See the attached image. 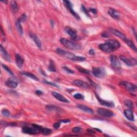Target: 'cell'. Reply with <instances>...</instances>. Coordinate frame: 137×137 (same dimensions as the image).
Wrapping results in <instances>:
<instances>
[{
    "label": "cell",
    "mask_w": 137,
    "mask_h": 137,
    "mask_svg": "<svg viewBox=\"0 0 137 137\" xmlns=\"http://www.w3.org/2000/svg\"><path fill=\"white\" fill-rule=\"evenodd\" d=\"M110 61L112 67L116 70H120L121 69V64L117 57L115 55H112L110 56Z\"/></svg>",
    "instance_id": "obj_6"
},
{
    "label": "cell",
    "mask_w": 137,
    "mask_h": 137,
    "mask_svg": "<svg viewBox=\"0 0 137 137\" xmlns=\"http://www.w3.org/2000/svg\"><path fill=\"white\" fill-rule=\"evenodd\" d=\"M87 132H90V133H95V132L94 131H93L92 130L90 129H88L87 130Z\"/></svg>",
    "instance_id": "obj_46"
},
{
    "label": "cell",
    "mask_w": 137,
    "mask_h": 137,
    "mask_svg": "<svg viewBox=\"0 0 137 137\" xmlns=\"http://www.w3.org/2000/svg\"><path fill=\"white\" fill-rule=\"evenodd\" d=\"M81 10H82V11H83L85 13V15H86L88 17H90L89 13H88V10L86 8V7L84 6V5H81Z\"/></svg>",
    "instance_id": "obj_34"
},
{
    "label": "cell",
    "mask_w": 137,
    "mask_h": 137,
    "mask_svg": "<svg viewBox=\"0 0 137 137\" xmlns=\"http://www.w3.org/2000/svg\"><path fill=\"white\" fill-rule=\"evenodd\" d=\"M6 85L7 86L10 87L11 88H16L18 86V83L14 80H12L11 79H9L6 82Z\"/></svg>",
    "instance_id": "obj_23"
},
{
    "label": "cell",
    "mask_w": 137,
    "mask_h": 137,
    "mask_svg": "<svg viewBox=\"0 0 137 137\" xmlns=\"http://www.w3.org/2000/svg\"><path fill=\"white\" fill-rule=\"evenodd\" d=\"M76 68L78 70V71L79 72H80L83 73H85V74H90V72L89 71L83 68L82 67H79V66H77V67H76Z\"/></svg>",
    "instance_id": "obj_30"
},
{
    "label": "cell",
    "mask_w": 137,
    "mask_h": 137,
    "mask_svg": "<svg viewBox=\"0 0 137 137\" xmlns=\"http://www.w3.org/2000/svg\"><path fill=\"white\" fill-rule=\"evenodd\" d=\"M24 62V59L22 58L21 56L19 54L16 55V63L18 67L21 69L23 67V65Z\"/></svg>",
    "instance_id": "obj_19"
},
{
    "label": "cell",
    "mask_w": 137,
    "mask_h": 137,
    "mask_svg": "<svg viewBox=\"0 0 137 137\" xmlns=\"http://www.w3.org/2000/svg\"><path fill=\"white\" fill-rule=\"evenodd\" d=\"M109 15L115 19H119L121 18V14L117 10L113 8H110L108 11Z\"/></svg>",
    "instance_id": "obj_14"
},
{
    "label": "cell",
    "mask_w": 137,
    "mask_h": 137,
    "mask_svg": "<svg viewBox=\"0 0 137 137\" xmlns=\"http://www.w3.org/2000/svg\"><path fill=\"white\" fill-rule=\"evenodd\" d=\"M109 30H110V31L112 32V33H113L115 35H116V36H117V37L120 38V39L123 40L124 41L126 39H127L125 35L124 34H123V33H122L120 31H119L117 30L114 29L113 28H110Z\"/></svg>",
    "instance_id": "obj_13"
},
{
    "label": "cell",
    "mask_w": 137,
    "mask_h": 137,
    "mask_svg": "<svg viewBox=\"0 0 137 137\" xmlns=\"http://www.w3.org/2000/svg\"><path fill=\"white\" fill-rule=\"evenodd\" d=\"M102 37H105V38H108V37H109V35H108V34L107 33L103 32V33L102 34Z\"/></svg>",
    "instance_id": "obj_44"
},
{
    "label": "cell",
    "mask_w": 137,
    "mask_h": 137,
    "mask_svg": "<svg viewBox=\"0 0 137 137\" xmlns=\"http://www.w3.org/2000/svg\"><path fill=\"white\" fill-rule=\"evenodd\" d=\"M2 67L4 68V69L6 70L11 75H12V76H14V73H12V72L10 70V69L7 67V66L4 65V64H2Z\"/></svg>",
    "instance_id": "obj_36"
},
{
    "label": "cell",
    "mask_w": 137,
    "mask_h": 137,
    "mask_svg": "<svg viewBox=\"0 0 137 137\" xmlns=\"http://www.w3.org/2000/svg\"><path fill=\"white\" fill-rule=\"evenodd\" d=\"M22 22H25L26 20H27V16L25 14H23L20 17V18L19 19Z\"/></svg>",
    "instance_id": "obj_38"
},
{
    "label": "cell",
    "mask_w": 137,
    "mask_h": 137,
    "mask_svg": "<svg viewBox=\"0 0 137 137\" xmlns=\"http://www.w3.org/2000/svg\"><path fill=\"white\" fill-rule=\"evenodd\" d=\"M41 132L43 134L47 135H49V134H51L52 133V130L51 129H49V128L42 127Z\"/></svg>",
    "instance_id": "obj_29"
},
{
    "label": "cell",
    "mask_w": 137,
    "mask_h": 137,
    "mask_svg": "<svg viewBox=\"0 0 137 137\" xmlns=\"http://www.w3.org/2000/svg\"><path fill=\"white\" fill-rule=\"evenodd\" d=\"M94 129H95V130H96V131H99V132H102V131H101L100 129H97V128H94Z\"/></svg>",
    "instance_id": "obj_47"
},
{
    "label": "cell",
    "mask_w": 137,
    "mask_h": 137,
    "mask_svg": "<svg viewBox=\"0 0 137 137\" xmlns=\"http://www.w3.org/2000/svg\"><path fill=\"white\" fill-rule=\"evenodd\" d=\"M120 47L121 44L120 42L115 40L112 39L107 40L104 43L100 44L99 46L100 50L107 53L113 52Z\"/></svg>",
    "instance_id": "obj_1"
},
{
    "label": "cell",
    "mask_w": 137,
    "mask_h": 137,
    "mask_svg": "<svg viewBox=\"0 0 137 137\" xmlns=\"http://www.w3.org/2000/svg\"><path fill=\"white\" fill-rule=\"evenodd\" d=\"M35 94H37L38 95H41L43 94V92L40 90H37L35 91Z\"/></svg>",
    "instance_id": "obj_41"
},
{
    "label": "cell",
    "mask_w": 137,
    "mask_h": 137,
    "mask_svg": "<svg viewBox=\"0 0 137 137\" xmlns=\"http://www.w3.org/2000/svg\"><path fill=\"white\" fill-rule=\"evenodd\" d=\"M92 72L94 76L96 78H102L106 75V71L102 67H94L93 68Z\"/></svg>",
    "instance_id": "obj_4"
},
{
    "label": "cell",
    "mask_w": 137,
    "mask_h": 137,
    "mask_svg": "<svg viewBox=\"0 0 137 137\" xmlns=\"http://www.w3.org/2000/svg\"><path fill=\"white\" fill-rule=\"evenodd\" d=\"M20 73L21 74H23V75H24V76H25L28 77L31 79H33V80H36V81L39 80L38 77L35 76V75H34V74H33L32 73H30L29 72H21Z\"/></svg>",
    "instance_id": "obj_24"
},
{
    "label": "cell",
    "mask_w": 137,
    "mask_h": 137,
    "mask_svg": "<svg viewBox=\"0 0 137 137\" xmlns=\"http://www.w3.org/2000/svg\"><path fill=\"white\" fill-rule=\"evenodd\" d=\"M124 104L127 107L129 108V109H133L134 107V104H133V101H132L130 100H125V102H124Z\"/></svg>",
    "instance_id": "obj_28"
},
{
    "label": "cell",
    "mask_w": 137,
    "mask_h": 137,
    "mask_svg": "<svg viewBox=\"0 0 137 137\" xmlns=\"http://www.w3.org/2000/svg\"><path fill=\"white\" fill-rule=\"evenodd\" d=\"M10 7L12 11L14 13L17 12L19 10V7L17 2L15 1H12L10 2Z\"/></svg>",
    "instance_id": "obj_25"
},
{
    "label": "cell",
    "mask_w": 137,
    "mask_h": 137,
    "mask_svg": "<svg viewBox=\"0 0 137 137\" xmlns=\"http://www.w3.org/2000/svg\"><path fill=\"white\" fill-rule=\"evenodd\" d=\"M22 132L25 134H36L39 133L40 132L34 128L33 126L32 127H30L29 126H24L22 129Z\"/></svg>",
    "instance_id": "obj_11"
},
{
    "label": "cell",
    "mask_w": 137,
    "mask_h": 137,
    "mask_svg": "<svg viewBox=\"0 0 137 137\" xmlns=\"http://www.w3.org/2000/svg\"><path fill=\"white\" fill-rule=\"evenodd\" d=\"M74 98L78 100H84V96L80 93H77L74 95Z\"/></svg>",
    "instance_id": "obj_33"
},
{
    "label": "cell",
    "mask_w": 137,
    "mask_h": 137,
    "mask_svg": "<svg viewBox=\"0 0 137 137\" xmlns=\"http://www.w3.org/2000/svg\"><path fill=\"white\" fill-rule=\"evenodd\" d=\"M120 59L124 62L127 66H129V67H132V66H135L137 64L136 60L135 59L133 58H131V59H128L126 57L124 56H120Z\"/></svg>",
    "instance_id": "obj_9"
},
{
    "label": "cell",
    "mask_w": 137,
    "mask_h": 137,
    "mask_svg": "<svg viewBox=\"0 0 137 137\" xmlns=\"http://www.w3.org/2000/svg\"><path fill=\"white\" fill-rule=\"evenodd\" d=\"M89 54L90 55H95V51H94V50L93 49H92L90 50Z\"/></svg>",
    "instance_id": "obj_42"
},
{
    "label": "cell",
    "mask_w": 137,
    "mask_h": 137,
    "mask_svg": "<svg viewBox=\"0 0 137 137\" xmlns=\"http://www.w3.org/2000/svg\"><path fill=\"white\" fill-rule=\"evenodd\" d=\"M95 96L96 98H97V100H98V101L99 102V103L102 105L105 106V107H114V103L112 101H106V100H102L101 98H100V97L96 93H95Z\"/></svg>",
    "instance_id": "obj_10"
},
{
    "label": "cell",
    "mask_w": 137,
    "mask_h": 137,
    "mask_svg": "<svg viewBox=\"0 0 137 137\" xmlns=\"http://www.w3.org/2000/svg\"><path fill=\"white\" fill-rule=\"evenodd\" d=\"M52 95L55 98H56L57 100L61 101V102H62L64 103H69L70 102V101L67 99H66L64 96H63L62 95L58 93L55 92H52Z\"/></svg>",
    "instance_id": "obj_16"
},
{
    "label": "cell",
    "mask_w": 137,
    "mask_h": 137,
    "mask_svg": "<svg viewBox=\"0 0 137 137\" xmlns=\"http://www.w3.org/2000/svg\"><path fill=\"white\" fill-rule=\"evenodd\" d=\"M77 107L79 109H81V110H83V111L85 112H86V113H90V114H93L94 113V112L93 110L91 108L88 107L87 106H86V105H78L77 106Z\"/></svg>",
    "instance_id": "obj_21"
},
{
    "label": "cell",
    "mask_w": 137,
    "mask_h": 137,
    "mask_svg": "<svg viewBox=\"0 0 137 137\" xmlns=\"http://www.w3.org/2000/svg\"><path fill=\"white\" fill-rule=\"evenodd\" d=\"M43 83H44L45 84H47V85H49L50 86H54V87H57V88H59L60 87L57 85L56 84L54 83H52V82H50V81H47L46 80H43Z\"/></svg>",
    "instance_id": "obj_32"
},
{
    "label": "cell",
    "mask_w": 137,
    "mask_h": 137,
    "mask_svg": "<svg viewBox=\"0 0 137 137\" xmlns=\"http://www.w3.org/2000/svg\"><path fill=\"white\" fill-rule=\"evenodd\" d=\"M48 70L51 72H56V69L55 67V65L54 62L52 60L49 61V67H48Z\"/></svg>",
    "instance_id": "obj_27"
},
{
    "label": "cell",
    "mask_w": 137,
    "mask_h": 137,
    "mask_svg": "<svg viewBox=\"0 0 137 137\" xmlns=\"http://www.w3.org/2000/svg\"><path fill=\"white\" fill-rule=\"evenodd\" d=\"M70 122L71 121L70 120H63L61 121V122L64 123H70Z\"/></svg>",
    "instance_id": "obj_43"
},
{
    "label": "cell",
    "mask_w": 137,
    "mask_h": 137,
    "mask_svg": "<svg viewBox=\"0 0 137 137\" xmlns=\"http://www.w3.org/2000/svg\"><path fill=\"white\" fill-rule=\"evenodd\" d=\"M63 69L64 70H65L66 71H67V72L68 73H71V74H73V73H74V71H73L72 70H71L70 68H68L67 67H63Z\"/></svg>",
    "instance_id": "obj_37"
},
{
    "label": "cell",
    "mask_w": 137,
    "mask_h": 137,
    "mask_svg": "<svg viewBox=\"0 0 137 137\" xmlns=\"http://www.w3.org/2000/svg\"><path fill=\"white\" fill-rule=\"evenodd\" d=\"M30 36L31 37L32 39L34 41V42H35V45L37 46V47L40 48V49H41V47H42V42L40 40V39H39V38L37 36V35L33 33L30 32Z\"/></svg>",
    "instance_id": "obj_15"
},
{
    "label": "cell",
    "mask_w": 137,
    "mask_h": 137,
    "mask_svg": "<svg viewBox=\"0 0 137 137\" xmlns=\"http://www.w3.org/2000/svg\"><path fill=\"white\" fill-rule=\"evenodd\" d=\"M56 52L57 54H59V55L64 56L65 57H66V58H67L71 61L82 62V61H84L86 60V57H83V56H76L74 54H73V53L65 51L63 49H61V48H57V49H56Z\"/></svg>",
    "instance_id": "obj_2"
},
{
    "label": "cell",
    "mask_w": 137,
    "mask_h": 137,
    "mask_svg": "<svg viewBox=\"0 0 137 137\" xmlns=\"http://www.w3.org/2000/svg\"><path fill=\"white\" fill-rule=\"evenodd\" d=\"M73 84L78 87H82L84 88H88L90 87V85L88 84L85 81H84L81 80H75L73 81Z\"/></svg>",
    "instance_id": "obj_17"
},
{
    "label": "cell",
    "mask_w": 137,
    "mask_h": 137,
    "mask_svg": "<svg viewBox=\"0 0 137 137\" xmlns=\"http://www.w3.org/2000/svg\"><path fill=\"white\" fill-rule=\"evenodd\" d=\"M120 84L124 87L125 89L131 93H134L136 91V86L131 83L126 81H121Z\"/></svg>",
    "instance_id": "obj_5"
},
{
    "label": "cell",
    "mask_w": 137,
    "mask_h": 137,
    "mask_svg": "<svg viewBox=\"0 0 137 137\" xmlns=\"http://www.w3.org/2000/svg\"><path fill=\"white\" fill-rule=\"evenodd\" d=\"M81 131V128L80 127H74L72 130V131L74 132V133H79V132H80Z\"/></svg>",
    "instance_id": "obj_35"
},
{
    "label": "cell",
    "mask_w": 137,
    "mask_h": 137,
    "mask_svg": "<svg viewBox=\"0 0 137 137\" xmlns=\"http://www.w3.org/2000/svg\"><path fill=\"white\" fill-rule=\"evenodd\" d=\"M2 114L4 116L8 117L10 116V113L8 110L6 109H4L2 110Z\"/></svg>",
    "instance_id": "obj_31"
},
{
    "label": "cell",
    "mask_w": 137,
    "mask_h": 137,
    "mask_svg": "<svg viewBox=\"0 0 137 137\" xmlns=\"http://www.w3.org/2000/svg\"><path fill=\"white\" fill-rule=\"evenodd\" d=\"M88 11H90L93 14L96 15L97 14V10L94 8H90V9L88 10Z\"/></svg>",
    "instance_id": "obj_40"
},
{
    "label": "cell",
    "mask_w": 137,
    "mask_h": 137,
    "mask_svg": "<svg viewBox=\"0 0 137 137\" xmlns=\"http://www.w3.org/2000/svg\"><path fill=\"white\" fill-rule=\"evenodd\" d=\"M124 41L127 44V45L131 48V49H132L133 50H134L135 52H136V51H137L136 47L135 45H134V43H133V41H131V40L129 39H126Z\"/></svg>",
    "instance_id": "obj_26"
},
{
    "label": "cell",
    "mask_w": 137,
    "mask_h": 137,
    "mask_svg": "<svg viewBox=\"0 0 137 137\" xmlns=\"http://www.w3.org/2000/svg\"><path fill=\"white\" fill-rule=\"evenodd\" d=\"M60 42L63 46L71 50H77L80 49L81 48L79 44L72 41L68 40L64 38H61L60 39Z\"/></svg>",
    "instance_id": "obj_3"
},
{
    "label": "cell",
    "mask_w": 137,
    "mask_h": 137,
    "mask_svg": "<svg viewBox=\"0 0 137 137\" xmlns=\"http://www.w3.org/2000/svg\"><path fill=\"white\" fill-rule=\"evenodd\" d=\"M97 112L100 115L102 116L105 117H112L114 115V113L107 109L104 108H99L97 110Z\"/></svg>",
    "instance_id": "obj_8"
},
{
    "label": "cell",
    "mask_w": 137,
    "mask_h": 137,
    "mask_svg": "<svg viewBox=\"0 0 137 137\" xmlns=\"http://www.w3.org/2000/svg\"><path fill=\"white\" fill-rule=\"evenodd\" d=\"M16 27L18 31V32L19 33L20 35H23V28L22 27V25L21 24V21L20 19H18L16 21Z\"/></svg>",
    "instance_id": "obj_22"
},
{
    "label": "cell",
    "mask_w": 137,
    "mask_h": 137,
    "mask_svg": "<svg viewBox=\"0 0 137 137\" xmlns=\"http://www.w3.org/2000/svg\"><path fill=\"white\" fill-rule=\"evenodd\" d=\"M132 31H133V32L134 34V35L135 37V38H136V31L134 29V28H132Z\"/></svg>",
    "instance_id": "obj_45"
},
{
    "label": "cell",
    "mask_w": 137,
    "mask_h": 137,
    "mask_svg": "<svg viewBox=\"0 0 137 137\" xmlns=\"http://www.w3.org/2000/svg\"><path fill=\"white\" fill-rule=\"evenodd\" d=\"M60 126H61V123H60V122L55 123L54 124H53V127H54L56 129H58Z\"/></svg>",
    "instance_id": "obj_39"
},
{
    "label": "cell",
    "mask_w": 137,
    "mask_h": 137,
    "mask_svg": "<svg viewBox=\"0 0 137 137\" xmlns=\"http://www.w3.org/2000/svg\"><path fill=\"white\" fill-rule=\"evenodd\" d=\"M65 32H67L73 40H78V37L77 35V32L76 31H74L72 29L69 27V26H67L65 28Z\"/></svg>",
    "instance_id": "obj_12"
},
{
    "label": "cell",
    "mask_w": 137,
    "mask_h": 137,
    "mask_svg": "<svg viewBox=\"0 0 137 137\" xmlns=\"http://www.w3.org/2000/svg\"><path fill=\"white\" fill-rule=\"evenodd\" d=\"M0 49H1V52L2 55V57H3V59L8 62H10L11 59H10V56L8 54V53L6 51L5 48L2 46V45H1V48H0Z\"/></svg>",
    "instance_id": "obj_20"
},
{
    "label": "cell",
    "mask_w": 137,
    "mask_h": 137,
    "mask_svg": "<svg viewBox=\"0 0 137 137\" xmlns=\"http://www.w3.org/2000/svg\"><path fill=\"white\" fill-rule=\"evenodd\" d=\"M63 3L64 6L68 9V10H69L71 14L77 20L80 19V16L79 15L74 11V10L72 9V4L70 1H63Z\"/></svg>",
    "instance_id": "obj_7"
},
{
    "label": "cell",
    "mask_w": 137,
    "mask_h": 137,
    "mask_svg": "<svg viewBox=\"0 0 137 137\" xmlns=\"http://www.w3.org/2000/svg\"><path fill=\"white\" fill-rule=\"evenodd\" d=\"M124 113L125 116L127 118V120H129L130 121H134V114L131 109H125L124 111Z\"/></svg>",
    "instance_id": "obj_18"
}]
</instances>
